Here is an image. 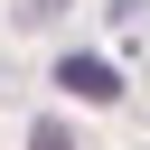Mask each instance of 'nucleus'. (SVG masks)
Here are the masks:
<instances>
[{"instance_id": "obj_1", "label": "nucleus", "mask_w": 150, "mask_h": 150, "mask_svg": "<svg viewBox=\"0 0 150 150\" xmlns=\"http://www.w3.org/2000/svg\"><path fill=\"white\" fill-rule=\"evenodd\" d=\"M56 84H66L75 103H112V94H122L112 56H84V47H75V56H56Z\"/></svg>"}, {"instance_id": "obj_2", "label": "nucleus", "mask_w": 150, "mask_h": 150, "mask_svg": "<svg viewBox=\"0 0 150 150\" xmlns=\"http://www.w3.org/2000/svg\"><path fill=\"white\" fill-rule=\"evenodd\" d=\"M28 150H75V131L66 122H28Z\"/></svg>"}]
</instances>
